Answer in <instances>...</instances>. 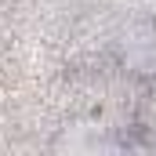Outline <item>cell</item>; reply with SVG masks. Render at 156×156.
Listing matches in <instances>:
<instances>
[{
  "instance_id": "cell-1",
  "label": "cell",
  "mask_w": 156,
  "mask_h": 156,
  "mask_svg": "<svg viewBox=\"0 0 156 156\" xmlns=\"http://www.w3.org/2000/svg\"><path fill=\"white\" fill-rule=\"evenodd\" d=\"M120 66L138 80H156V22H131L116 40Z\"/></svg>"
}]
</instances>
